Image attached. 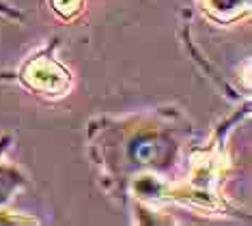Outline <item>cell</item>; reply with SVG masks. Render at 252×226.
I'll return each instance as SVG.
<instances>
[{
	"instance_id": "obj_1",
	"label": "cell",
	"mask_w": 252,
	"mask_h": 226,
	"mask_svg": "<svg viewBox=\"0 0 252 226\" xmlns=\"http://www.w3.org/2000/svg\"><path fill=\"white\" fill-rule=\"evenodd\" d=\"M15 78L26 86L28 91H35L39 95L63 97L71 89V73L52 56V50L43 48L35 56L22 63Z\"/></svg>"
},
{
	"instance_id": "obj_2",
	"label": "cell",
	"mask_w": 252,
	"mask_h": 226,
	"mask_svg": "<svg viewBox=\"0 0 252 226\" xmlns=\"http://www.w3.org/2000/svg\"><path fill=\"white\" fill-rule=\"evenodd\" d=\"M203 11L218 24H233L250 13V0H203Z\"/></svg>"
},
{
	"instance_id": "obj_3",
	"label": "cell",
	"mask_w": 252,
	"mask_h": 226,
	"mask_svg": "<svg viewBox=\"0 0 252 226\" xmlns=\"http://www.w3.org/2000/svg\"><path fill=\"white\" fill-rule=\"evenodd\" d=\"M26 185V177L15 166L0 164V207L11 200V196Z\"/></svg>"
},
{
	"instance_id": "obj_4",
	"label": "cell",
	"mask_w": 252,
	"mask_h": 226,
	"mask_svg": "<svg viewBox=\"0 0 252 226\" xmlns=\"http://www.w3.org/2000/svg\"><path fill=\"white\" fill-rule=\"evenodd\" d=\"M50 2H52V9L63 20H73L82 11L84 0H50Z\"/></svg>"
},
{
	"instance_id": "obj_5",
	"label": "cell",
	"mask_w": 252,
	"mask_h": 226,
	"mask_svg": "<svg viewBox=\"0 0 252 226\" xmlns=\"http://www.w3.org/2000/svg\"><path fill=\"white\" fill-rule=\"evenodd\" d=\"M0 15H4V17H11V20H18V22H22L24 20V15L20 13L15 7H9V4H2L0 2Z\"/></svg>"
},
{
	"instance_id": "obj_6",
	"label": "cell",
	"mask_w": 252,
	"mask_h": 226,
	"mask_svg": "<svg viewBox=\"0 0 252 226\" xmlns=\"http://www.w3.org/2000/svg\"><path fill=\"white\" fill-rule=\"evenodd\" d=\"M9 142H11V138H9V136H2V138H0V155H2L4 151L9 149Z\"/></svg>"
},
{
	"instance_id": "obj_7",
	"label": "cell",
	"mask_w": 252,
	"mask_h": 226,
	"mask_svg": "<svg viewBox=\"0 0 252 226\" xmlns=\"http://www.w3.org/2000/svg\"><path fill=\"white\" fill-rule=\"evenodd\" d=\"M15 75L13 73H0V80H13Z\"/></svg>"
}]
</instances>
